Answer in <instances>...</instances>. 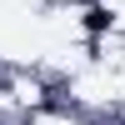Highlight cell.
Segmentation results:
<instances>
[{
  "instance_id": "1",
  "label": "cell",
  "mask_w": 125,
  "mask_h": 125,
  "mask_svg": "<svg viewBox=\"0 0 125 125\" xmlns=\"http://www.w3.org/2000/svg\"><path fill=\"white\" fill-rule=\"evenodd\" d=\"M105 25H110V15H105V10H90V15H85V30H90V35H100Z\"/></svg>"
}]
</instances>
